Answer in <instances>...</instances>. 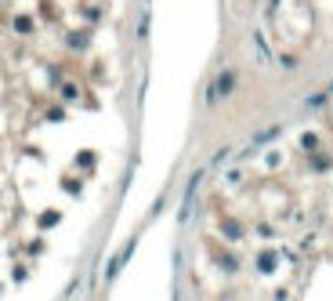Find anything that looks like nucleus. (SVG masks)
Listing matches in <instances>:
<instances>
[{"label": "nucleus", "mask_w": 333, "mask_h": 301, "mask_svg": "<svg viewBox=\"0 0 333 301\" xmlns=\"http://www.w3.org/2000/svg\"><path fill=\"white\" fill-rule=\"evenodd\" d=\"M228 87H232V73H224V77H221L214 87H210V102H214V98H221L224 91H228Z\"/></svg>", "instance_id": "f257e3e1"}]
</instances>
